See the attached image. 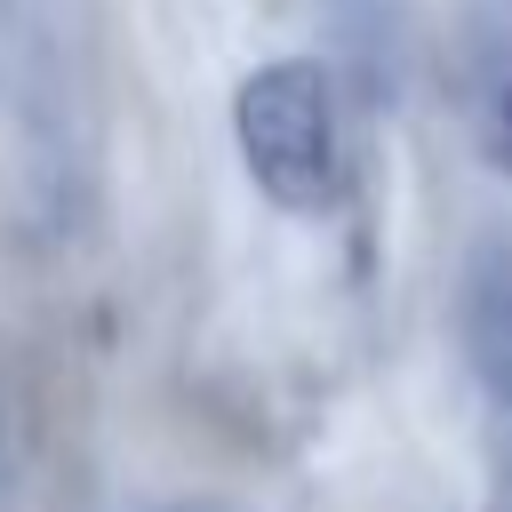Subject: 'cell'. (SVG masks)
<instances>
[{
	"instance_id": "6da1fadb",
	"label": "cell",
	"mask_w": 512,
	"mask_h": 512,
	"mask_svg": "<svg viewBox=\"0 0 512 512\" xmlns=\"http://www.w3.org/2000/svg\"><path fill=\"white\" fill-rule=\"evenodd\" d=\"M232 144L248 184L288 216H336L352 200L344 96L320 56H272L232 88Z\"/></svg>"
},
{
	"instance_id": "7a4b0ae2",
	"label": "cell",
	"mask_w": 512,
	"mask_h": 512,
	"mask_svg": "<svg viewBox=\"0 0 512 512\" xmlns=\"http://www.w3.org/2000/svg\"><path fill=\"white\" fill-rule=\"evenodd\" d=\"M464 120H472V144L496 176H512V32L480 48L472 64V88H464Z\"/></svg>"
},
{
	"instance_id": "3957f363",
	"label": "cell",
	"mask_w": 512,
	"mask_h": 512,
	"mask_svg": "<svg viewBox=\"0 0 512 512\" xmlns=\"http://www.w3.org/2000/svg\"><path fill=\"white\" fill-rule=\"evenodd\" d=\"M488 368H496V384L512 392V304L496 312V328H488Z\"/></svg>"
}]
</instances>
